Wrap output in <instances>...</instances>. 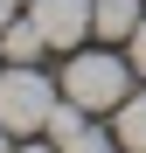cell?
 <instances>
[{"label":"cell","instance_id":"obj_7","mask_svg":"<svg viewBox=\"0 0 146 153\" xmlns=\"http://www.w3.org/2000/svg\"><path fill=\"white\" fill-rule=\"evenodd\" d=\"M56 153H125V146H118V132H97V125L84 118L70 139H56Z\"/></svg>","mask_w":146,"mask_h":153},{"label":"cell","instance_id":"obj_10","mask_svg":"<svg viewBox=\"0 0 146 153\" xmlns=\"http://www.w3.org/2000/svg\"><path fill=\"white\" fill-rule=\"evenodd\" d=\"M14 7H21V0H0V28H7V21H14Z\"/></svg>","mask_w":146,"mask_h":153},{"label":"cell","instance_id":"obj_8","mask_svg":"<svg viewBox=\"0 0 146 153\" xmlns=\"http://www.w3.org/2000/svg\"><path fill=\"white\" fill-rule=\"evenodd\" d=\"M125 56H132V70L146 76V21H139V28H132V42H125Z\"/></svg>","mask_w":146,"mask_h":153},{"label":"cell","instance_id":"obj_6","mask_svg":"<svg viewBox=\"0 0 146 153\" xmlns=\"http://www.w3.org/2000/svg\"><path fill=\"white\" fill-rule=\"evenodd\" d=\"M42 28H35V21H7V28H0V56H7V63H42Z\"/></svg>","mask_w":146,"mask_h":153},{"label":"cell","instance_id":"obj_9","mask_svg":"<svg viewBox=\"0 0 146 153\" xmlns=\"http://www.w3.org/2000/svg\"><path fill=\"white\" fill-rule=\"evenodd\" d=\"M14 153H56V139H21Z\"/></svg>","mask_w":146,"mask_h":153},{"label":"cell","instance_id":"obj_5","mask_svg":"<svg viewBox=\"0 0 146 153\" xmlns=\"http://www.w3.org/2000/svg\"><path fill=\"white\" fill-rule=\"evenodd\" d=\"M111 132H118V146H125V153H146V91H132L125 105L111 111Z\"/></svg>","mask_w":146,"mask_h":153},{"label":"cell","instance_id":"obj_3","mask_svg":"<svg viewBox=\"0 0 146 153\" xmlns=\"http://www.w3.org/2000/svg\"><path fill=\"white\" fill-rule=\"evenodd\" d=\"M90 7H97V0H28V21L42 28L49 49H84V35H90Z\"/></svg>","mask_w":146,"mask_h":153},{"label":"cell","instance_id":"obj_4","mask_svg":"<svg viewBox=\"0 0 146 153\" xmlns=\"http://www.w3.org/2000/svg\"><path fill=\"white\" fill-rule=\"evenodd\" d=\"M139 0H97L90 7V35L97 42H132V28H139Z\"/></svg>","mask_w":146,"mask_h":153},{"label":"cell","instance_id":"obj_11","mask_svg":"<svg viewBox=\"0 0 146 153\" xmlns=\"http://www.w3.org/2000/svg\"><path fill=\"white\" fill-rule=\"evenodd\" d=\"M0 153H14V132H7V125H0Z\"/></svg>","mask_w":146,"mask_h":153},{"label":"cell","instance_id":"obj_2","mask_svg":"<svg viewBox=\"0 0 146 153\" xmlns=\"http://www.w3.org/2000/svg\"><path fill=\"white\" fill-rule=\"evenodd\" d=\"M63 97H77L84 111H118V105L132 97V56L70 49V63H63Z\"/></svg>","mask_w":146,"mask_h":153},{"label":"cell","instance_id":"obj_1","mask_svg":"<svg viewBox=\"0 0 146 153\" xmlns=\"http://www.w3.org/2000/svg\"><path fill=\"white\" fill-rule=\"evenodd\" d=\"M63 105V76H42L35 63H7L0 70V125L14 139L49 132V111Z\"/></svg>","mask_w":146,"mask_h":153}]
</instances>
